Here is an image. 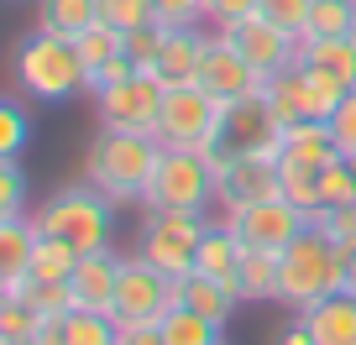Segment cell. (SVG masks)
Segmentation results:
<instances>
[{
    "instance_id": "6da1fadb",
    "label": "cell",
    "mask_w": 356,
    "mask_h": 345,
    "mask_svg": "<svg viewBox=\"0 0 356 345\" xmlns=\"http://www.w3.org/2000/svg\"><path fill=\"white\" fill-rule=\"evenodd\" d=\"M11 78H16V94L32 105H68L74 94H89V68L79 58V42L47 32V26H32L16 42Z\"/></svg>"
},
{
    "instance_id": "7a4b0ae2",
    "label": "cell",
    "mask_w": 356,
    "mask_h": 345,
    "mask_svg": "<svg viewBox=\"0 0 356 345\" xmlns=\"http://www.w3.org/2000/svg\"><path fill=\"white\" fill-rule=\"evenodd\" d=\"M157 157H163V142H157V136L100 126L95 142L84 146V178L95 183L115 210H131V204H142L147 183H152Z\"/></svg>"
},
{
    "instance_id": "3957f363",
    "label": "cell",
    "mask_w": 356,
    "mask_h": 345,
    "mask_svg": "<svg viewBox=\"0 0 356 345\" xmlns=\"http://www.w3.org/2000/svg\"><path fill=\"white\" fill-rule=\"evenodd\" d=\"M37 225H42V235H58L74 251H115V204L89 178L47 194L37 210Z\"/></svg>"
},
{
    "instance_id": "277c9868",
    "label": "cell",
    "mask_w": 356,
    "mask_h": 345,
    "mask_svg": "<svg viewBox=\"0 0 356 345\" xmlns=\"http://www.w3.org/2000/svg\"><path fill=\"white\" fill-rule=\"evenodd\" d=\"M335 288H341V246H335L320 225H309V230L278 256V303L289 314H299V309L320 303L325 293H335Z\"/></svg>"
},
{
    "instance_id": "5b68a950",
    "label": "cell",
    "mask_w": 356,
    "mask_h": 345,
    "mask_svg": "<svg viewBox=\"0 0 356 345\" xmlns=\"http://www.w3.org/2000/svg\"><path fill=\"white\" fill-rule=\"evenodd\" d=\"M215 204V173L200 152H184V146H163L152 167V183L142 194L147 214H210Z\"/></svg>"
},
{
    "instance_id": "8992f818",
    "label": "cell",
    "mask_w": 356,
    "mask_h": 345,
    "mask_svg": "<svg viewBox=\"0 0 356 345\" xmlns=\"http://www.w3.org/2000/svg\"><path fill=\"white\" fill-rule=\"evenodd\" d=\"M225 110L210 90L200 84H173L163 100V121H157V142L163 146H184V152H220V136H225Z\"/></svg>"
},
{
    "instance_id": "52a82bcc",
    "label": "cell",
    "mask_w": 356,
    "mask_h": 345,
    "mask_svg": "<svg viewBox=\"0 0 356 345\" xmlns=\"http://www.w3.org/2000/svg\"><path fill=\"white\" fill-rule=\"evenodd\" d=\"M210 230V214H147L142 210V235L136 251L168 278H189L200 262V241Z\"/></svg>"
},
{
    "instance_id": "ba28073f",
    "label": "cell",
    "mask_w": 356,
    "mask_h": 345,
    "mask_svg": "<svg viewBox=\"0 0 356 345\" xmlns=\"http://www.w3.org/2000/svg\"><path fill=\"white\" fill-rule=\"evenodd\" d=\"M178 303V278L157 272L142 251L121 256V272H115V324H157L168 309Z\"/></svg>"
},
{
    "instance_id": "9c48e42d",
    "label": "cell",
    "mask_w": 356,
    "mask_h": 345,
    "mask_svg": "<svg viewBox=\"0 0 356 345\" xmlns=\"http://www.w3.org/2000/svg\"><path fill=\"white\" fill-rule=\"evenodd\" d=\"M89 100H95V121L111 126V131H142V136H157L168 84L152 74V68H136L126 84H111V90L89 94Z\"/></svg>"
},
{
    "instance_id": "30bf717a",
    "label": "cell",
    "mask_w": 356,
    "mask_h": 345,
    "mask_svg": "<svg viewBox=\"0 0 356 345\" xmlns=\"http://www.w3.org/2000/svg\"><path fill=\"white\" fill-rule=\"evenodd\" d=\"M220 220L236 230V241H241L246 251H267V256H283L309 230V210H299V204L283 199V194L257 199V204H246V210H236V214H220Z\"/></svg>"
},
{
    "instance_id": "8fae6325",
    "label": "cell",
    "mask_w": 356,
    "mask_h": 345,
    "mask_svg": "<svg viewBox=\"0 0 356 345\" xmlns=\"http://www.w3.org/2000/svg\"><path fill=\"white\" fill-rule=\"evenodd\" d=\"M215 173V210L220 214H236L257 199H273L283 194V178H278V162L267 157H241V152H210L204 157Z\"/></svg>"
},
{
    "instance_id": "7c38bea8",
    "label": "cell",
    "mask_w": 356,
    "mask_h": 345,
    "mask_svg": "<svg viewBox=\"0 0 356 345\" xmlns=\"http://www.w3.org/2000/svg\"><path fill=\"white\" fill-rule=\"evenodd\" d=\"M194 84L200 90H210L220 105H236V100H252V94H262L267 78L257 74L252 63L241 58V47L231 42V37L220 32V26H210V37H204V58H200V74H194Z\"/></svg>"
},
{
    "instance_id": "4fadbf2b",
    "label": "cell",
    "mask_w": 356,
    "mask_h": 345,
    "mask_svg": "<svg viewBox=\"0 0 356 345\" xmlns=\"http://www.w3.org/2000/svg\"><path fill=\"white\" fill-rule=\"evenodd\" d=\"M225 37L241 47V58H246L262 78L293 68V53H299V37H289L283 26H273L262 11H252V16H241L236 26H225Z\"/></svg>"
},
{
    "instance_id": "5bb4252c",
    "label": "cell",
    "mask_w": 356,
    "mask_h": 345,
    "mask_svg": "<svg viewBox=\"0 0 356 345\" xmlns=\"http://www.w3.org/2000/svg\"><path fill=\"white\" fill-rule=\"evenodd\" d=\"M37 241H42L37 214H11V220H0V298H22V288L32 283Z\"/></svg>"
},
{
    "instance_id": "9a60e30c",
    "label": "cell",
    "mask_w": 356,
    "mask_h": 345,
    "mask_svg": "<svg viewBox=\"0 0 356 345\" xmlns=\"http://www.w3.org/2000/svg\"><path fill=\"white\" fill-rule=\"evenodd\" d=\"M115 272H121V251H84L79 256L74 278V309H95V314H111L115 309Z\"/></svg>"
},
{
    "instance_id": "2e32d148",
    "label": "cell",
    "mask_w": 356,
    "mask_h": 345,
    "mask_svg": "<svg viewBox=\"0 0 356 345\" xmlns=\"http://www.w3.org/2000/svg\"><path fill=\"white\" fill-rule=\"evenodd\" d=\"M204 37H210V26H163V53H157L152 74L163 78L168 90L173 84H194L200 58H204Z\"/></svg>"
},
{
    "instance_id": "e0dca14e",
    "label": "cell",
    "mask_w": 356,
    "mask_h": 345,
    "mask_svg": "<svg viewBox=\"0 0 356 345\" xmlns=\"http://www.w3.org/2000/svg\"><path fill=\"white\" fill-rule=\"evenodd\" d=\"M299 319L309 324L314 345H356V293L335 288V293H325L320 303L299 309Z\"/></svg>"
},
{
    "instance_id": "ac0fdd59",
    "label": "cell",
    "mask_w": 356,
    "mask_h": 345,
    "mask_svg": "<svg viewBox=\"0 0 356 345\" xmlns=\"http://www.w3.org/2000/svg\"><path fill=\"white\" fill-rule=\"evenodd\" d=\"M241 256H246V246L236 241V230L215 214L210 230H204V241H200V262H194V272H204V278L231 283V288H236V278H241Z\"/></svg>"
},
{
    "instance_id": "d6986e66",
    "label": "cell",
    "mask_w": 356,
    "mask_h": 345,
    "mask_svg": "<svg viewBox=\"0 0 356 345\" xmlns=\"http://www.w3.org/2000/svg\"><path fill=\"white\" fill-rule=\"evenodd\" d=\"M178 303H189L194 314L215 319L220 330L231 324V314L241 309V298H236L231 283H215V278H204V272H189V278H178Z\"/></svg>"
},
{
    "instance_id": "ffe728a7",
    "label": "cell",
    "mask_w": 356,
    "mask_h": 345,
    "mask_svg": "<svg viewBox=\"0 0 356 345\" xmlns=\"http://www.w3.org/2000/svg\"><path fill=\"white\" fill-rule=\"evenodd\" d=\"M330 157H335V136H330V121H299V126H283V152H278V162L325 167Z\"/></svg>"
},
{
    "instance_id": "44dd1931",
    "label": "cell",
    "mask_w": 356,
    "mask_h": 345,
    "mask_svg": "<svg viewBox=\"0 0 356 345\" xmlns=\"http://www.w3.org/2000/svg\"><path fill=\"white\" fill-rule=\"evenodd\" d=\"M236 298L241 303H278V256L246 251L241 256V278H236Z\"/></svg>"
},
{
    "instance_id": "7402d4cb",
    "label": "cell",
    "mask_w": 356,
    "mask_h": 345,
    "mask_svg": "<svg viewBox=\"0 0 356 345\" xmlns=\"http://www.w3.org/2000/svg\"><path fill=\"white\" fill-rule=\"evenodd\" d=\"M157 330H163L168 345H220V324L194 314L189 303H173V309L157 319Z\"/></svg>"
},
{
    "instance_id": "603a6c76",
    "label": "cell",
    "mask_w": 356,
    "mask_h": 345,
    "mask_svg": "<svg viewBox=\"0 0 356 345\" xmlns=\"http://www.w3.org/2000/svg\"><path fill=\"white\" fill-rule=\"evenodd\" d=\"M100 22V6L95 0H37V26L58 37H79L84 26Z\"/></svg>"
},
{
    "instance_id": "cb8c5ba5",
    "label": "cell",
    "mask_w": 356,
    "mask_h": 345,
    "mask_svg": "<svg viewBox=\"0 0 356 345\" xmlns=\"http://www.w3.org/2000/svg\"><path fill=\"white\" fill-rule=\"evenodd\" d=\"M356 32V0H314L304 37H351Z\"/></svg>"
},
{
    "instance_id": "d4e9b609",
    "label": "cell",
    "mask_w": 356,
    "mask_h": 345,
    "mask_svg": "<svg viewBox=\"0 0 356 345\" xmlns=\"http://www.w3.org/2000/svg\"><path fill=\"white\" fill-rule=\"evenodd\" d=\"M63 330H68V345H115L121 324H115L111 314H95V309H68Z\"/></svg>"
},
{
    "instance_id": "484cf974",
    "label": "cell",
    "mask_w": 356,
    "mask_h": 345,
    "mask_svg": "<svg viewBox=\"0 0 356 345\" xmlns=\"http://www.w3.org/2000/svg\"><path fill=\"white\" fill-rule=\"evenodd\" d=\"M320 204L335 210V204H356V162L335 152L330 162L320 167Z\"/></svg>"
},
{
    "instance_id": "4316f807",
    "label": "cell",
    "mask_w": 356,
    "mask_h": 345,
    "mask_svg": "<svg viewBox=\"0 0 356 345\" xmlns=\"http://www.w3.org/2000/svg\"><path fill=\"white\" fill-rule=\"evenodd\" d=\"M74 42H79V58H84V68L95 74V68H105V63H111V58L126 47V32H115V26L95 22V26H84Z\"/></svg>"
},
{
    "instance_id": "83f0119b",
    "label": "cell",
    "mask_w": 356,
    "mask_h": 345,
    "mask_svg": "<svg viewBox=\"0 0 356 345\" xmlns=\"http://www.w3.org/2000/svg\"><path fill=\"white\" fill-rule=\"evenodd\" d=\"M278 178H283V199H293L299 210H325L320 204V167H304V162H278Z\"/></svg>"
},
{
    "instance_id": "f1b7e54d",
    "label": "cell",
    "mask_w": 356,
    "mask_h": 345,
    "mask_svg": "<svg viewBox=\"0 0 356 345\" xmlns=\"http://www.w3.org/2000/svg\"><path fill=\"white\" fill-rule=\"evenodd\" d=\"M26 142H32V115L22 100H6L0 105V157H22Z\"/></svg>"
},
{
    "instance_id": "f546056e",
    "label": "cell",
    "mask_w": 356,
    "mask_h": 345,
    "mask_svg": "<svg viewBox=\"0 0 356 345\" xmlns=\"http://www.w3.org/2000/svg\"><path fill=\"white\" fill-rule=\"evenodd\" d=\"M26 214V173L22 157H0V220Z\"/></svg>"
},
{
    "instance_id": "4dcf8cb0",
    "label": "cell",
    "mask_w": 356,
    "mask_h": 345,
    "mask_svg": "<svg viewBox=\"0 0 356 345\" xmlns=\"http://www.w3.org/2000/svg\"><path fill=\"white\" fill-rule=\"evenodd\" d=\"M22 298L32 303L42 319H58V314L74 309V288H68V283H37V278H32V283L22 288Z\"/></svg>"
},
{
    "instance_id": "1f68e13d",
    "label": "cell",
    "mask_w": 356,
    "mask_h": 345,
    "mask_svg": "<svg viewBox=\"0 0 356 345\" xmlns=\"http://www.w3.org/2000/svg\"><path fill=\"white\" fill-rule=\"evenodd\" d=\"M42 330V314L26 298H0V340H26Z\"/></svg>"
},
{
    "instance_id": "d6a6232c",
    "label": "cell",
    "mask_w": 356,
    "mask_h": 345,
    "mask_svg": "<svg viewBox=\"0 0 356 345\" xmlns=\"http://www.w3.org/2000/svg\"><path fill=\"white\" fill-rule=\"evenodd\" d=\"M309 6H314V0H257V11H262L273 26H283L289 37H304V26H309Z\"/></svg>"
},
{
    "instance_id": "836d02e7",
    "label": "cell",
    "mask_w": 356,
    "mask_h": 345,
    "mask_svg": "<svg viewBox=\"0 0 356 345\" xmlns=\"http://www.w3.org/2000/svg\"><path fill=\"white\" fill-rule=\"evenodd\" d=\"M100 6V22L115 26V32H136V26L152 22V6L147 0H95Z\"/></svg>"
},
{
    "instance_id": "e575fe53",
    "label": "cell",
    "mask_w": 356,
    "mask_h": 345,
    "mask_svg": "<svg viewBox=\"0 0 356 345\" xmlns=\"http://www.w3.org/2000/svg\"><path fill=\"white\" fill-rule=\"evenodd\" d=\"M157 53H163V26H157V22L126 32V58H131L136 68H157Z\"/></svg>"
},
{
    "instance_id": "d590c367",
    "label": "cell",
    "mask_w": 356,
    "mask_h": 345,
    "mask_svg": "<svg viewBox=\"0 0 356 345\" xmlns=\"http://www.w3.org/2000/svg\"><path fill=\"white\" fill-rule=\"evenodd\" d=\"M309 225H320V230L330 235L335 246H346V241H356V204H335V210H314V214H309Z\"/></svg>"
},
{
    "instance_id": "8d00e7d4",
    "label": "cell",
    "mask_w": 356,
    "mask_h": 345,
    "mask_svg": "<svg viewBox=\"0 0 356 345\" xmlns=\"http://www.w3.org/2000/svg\"><path fill=\"white\" fill-rule=\"evenodd\" d=\"M330 136H335V152H341V157H356V90L346 94L341 105H335V115H330Z\"/></svg>"
},
{
    "instance_id": "74e56055",
    "label": "cell",
    "mask_w": 356,
    "mask_h": 345,
    "mask_svg": "<svg viewBox=\"0 0 356 345\" xmlns=\"http://www.w3.org/2000/svg\"><path fill=\"white\" fill-rule=\"evenodd\" d=\"M157 26H204V0H157Z\"/></svg>"
},
{
    "instance_id": "f35d334b",
    "label": "cell",
    "mask_w": 356,
    "mask_h": 345,
    "mask_svg": "<svg viewBox=\"0 0 356 345\" xmlns=\"http://www.w3.org/2000/svg\"><path fill=\"white\" fill-rule=\"evenodd\" d=\"M257 11V0H204V26H236L241 16H252Z\"/></svg>"
},
{
    "instance_id": "ab89813d",
    "label": "cell",
    "mask_w": 356,
    "mask_h": 345,
    "mask_svg": "<svg viewBox=\"0 0 356 345\" xmlns=\"http://www.w3.org/2000/svg\"><path fill=\"white\" fill-rule=\"evenodd\" d=\"M131 74H136V63H131V58H126V47H121V53H115V58H111V63H105V68H95V74H89V94L111 90V84H126V78H131Z\"/></svg>"
},
{
    "instance_id": "60d3db41",
    "label": "cell",
    "mask_w": 356,
    "mask_h": 345,
    "mask_svg": "<svg viewBox=\"0 0 356 345\" xmlns=\"http://www.w3.org/2000/svg\"><path fill=\"white\" fill-rule=\"evenodd\" d=\"M115 345H168V340H163V330H157V324H121Z\"/></svg>"
},
{
    "instance_id": "b9f144b4",
    "label": "cell",
    "mask_w": 356,
    "mask_h": 345,
    "mask_svg": "<svg viewBox=\"0 0 356 345\" xmlns=\"http://www.w3.org/2000/svg\"><path fill=\"white\" fill-rule=\"evenodd\" d=\"M278 345H314V335H309V324H304L299 314H289V324L278 330Z\"/></svg>"
},
{
    "instance_id": "7bdbcfd3",
    "label": "cell",
    "mask_w": 356,
    "mask_h": 345,
    "mask_svg": "<svg viewBox=\"0 0 356 345\" xmlns=\"http://www.w3.org/2000/svg\"><path fill=\"white\" fill-rule=\"evenodd\" d=\"M341 288H346V293H356V241H346V246H341Z\"/></svg>"
},
{
    "instance_id": "ee69618b",
    "label": "cell",
    "mask_w": 356,
    "mask_h": 345,
    "mask_svg": "<svg viewBox=\"0 0 356 345\" xmlns=\"http://www.w3.org/2000/svg\"><path fill=\"white\" fill-rule=\"evenodd\" d=\"M37 345H68L63 314H58V319H42V330H37Z\"/></svg>"
},
{
    "instance_id": "f6af8a7d",
    "label": "cell",
    "mask_w": 356,
    "mask_h": 345,
    "mask_svg": "<svg viewBox=\"0 0 356 345\" xmlns=\"http://www.w3.org/2000/svg\"><path fill=\"white\" fill-rule=\"evenodd\" d=\"M351 162H356V157H351Z\"/></svg>"
},
{
    "instance_id": "bcb514c9",
    "label": "cell",
    "mask_w": 356,
    "mask_h": 345,
    "mask_svg": "<svg viewBox=\"0 0 356 345\" xmlns=\"http://www.w3.org/2000/svg\"><path fill=\"white\" fill-rule=\"evenodd\" d=\"M220 345H225V340H220Z\"/></svg>"
}]
</instances>
